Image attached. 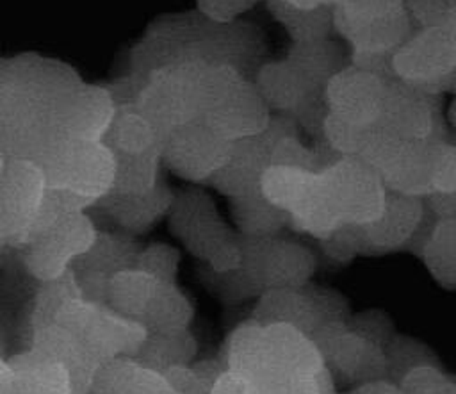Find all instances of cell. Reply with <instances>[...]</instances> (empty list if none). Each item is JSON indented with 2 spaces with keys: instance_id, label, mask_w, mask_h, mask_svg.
I'll return each mask as SVG.
<instances>
[{
  "instance_id": "cell-36",
  "label": "cell",
  "mask_w": 456,
  "mask_h": 394,
  "mask_svg": "<svg viewBox=\"0 0 456 394\" xmlns=\"http://www.w3.org/2000/svg\"><path fill=\"white\" fill-rule=\"evenodd\" d=\"M428 182H429V193L456 191V144H451L440 139H429Z\"/></svg>"
},
{
  "instance_id": "cell-4",
  "label": "cell",
  "mask_w": 456,
  "mask_h": 394,
  "mask_svg": "<svg viewBox=\"0 0 456 394\" xmlns=\"http://www.w3.org/2000/svg\"><path fill=\"white\" fill-rule=\"evenodd\" d=\"M212 64L205 59L173 61L119 80L135 109L164 137L169 130L200 118L203 82Z\"/></svg>"
},
{
  "instance_id": "cell-23",
  "label": "cell",
  "mask_w": 456,
  "mask_h": 394,
  "mask_svg": "<svg viewBox=\"0 0 456 394\" xmlns=\"http://www.w3.org/2000/svg\"><path fill=\"white\" fill-rule=\"evenodd\" d=\"M91 394H178L162 371L135 357H118L100 365Z\"/></svg>"
},
{
  "instance_id": "cell-42",
  "label": "cell",
  "mask_w": 456,
  "mask_h": 394,
  "mask_svg": "<svg viewBox=\"0 0 456 394\" xmlns=\"http://www.w3.org/2000/svg\"><path fill=\"white\" fill-rule=\"evenodd\" d=\"M256 2L258 0H198V9L210 20L228 23Z\"/></svg>"
},
{
  "instance_id": "cell-21",
  "label": "cell",
  "mask_w": 456,
  "mask_h": 394,
  "mask_svg": "<svg viewBox=\"0 0 456 394\" xmlns=\"http://www.w3.org/2000/svg\"><path fill=\"white\" fill-rule=\"evenodd\" d=\"M424 196L387 191L381 214L365 225H353L356 239L363 248L394 251L404 248L424 218ZM358 244V248H360Z\"/></svg>"
},
{
  "instance_id": "cell-47",
  "label": "cell",
  "mask_w": 456,
  "mask_h": 394,
  "mask_svg": "<svg viewBox=\"0 0 456 394\" xmlns=\"http://www.w3.org/2000/svg\"><path fill=\"white\" fill-rule=\"evenodd\" d=\"M444 29L447 30V36H449L452 46L456 48V9L452 11V14H451V18H449V21L445 23Z\"/></svg>"
},
{
  "instance_id": "cell-1",
  "label": "cell",
  "mask_w": 456,
  "mask_h": 394,
  "mask_svg": "<svg viewBox=\"0 0 456 394\" xmlns=\"http://www.w3.org/2000/svg\"><path fill=\"white\" fill-rule=\"evenodd\" d=\"M84 82L62 62L39 55L0 59V148L39 162L66 137L68 107Z\"/></svg>"
},
{
  "instance_id": "cell-37",
  "label": "cell",
  "mask_w": 456,
  "mask_h": 394,
  "mask_svg": "<svg viewBox=\"0 0 456 394\" xmlns=\"http://www.w3.org/2000/svg\"><path fill=\"white\" fill-rule=\"evenodd\" d=\"M399 387L404 394H456V374H447L440 365H419L408 371Z\"/></svg>"
},
{
  "instance_id": "cell-26",
  "label": "cell",
  "mask_w": 456,
  "mask_h": 394,
  "mask_svg": "<svg viewBox=\"0 0 456 394\" xmlns=\"http://www.w3.org/2000/svg\"><path fill=\"white\" fill-rule=\"evenodd\" d=\"M11 394H75L69 371L57 360L28 348L9 358Z\"/></svg>"
},
{
  "instance_id": "cell-20",
  "label": "cell",
  "mask_w": 456,
  "mask_h": 394,
  "mask_svg": "<svg viewBox=\"0 0 456 394\" xmlns=\"http://www.w3.org/2000/svg\"><path fill=\"white\" fill-rule=\"evenodd\" d=\"M376 125L406 139H433L438 125L433 93L399 78L387 80L383 109Z\"/></svg>"
},
{
  "instance_id": "cell-24",
  "label": "cell",
  "mask_w": 456,
  "mask_h": 394,
  "mask_svg": "<svg viewBox=\"0 0 456 394\" xmlns=\"http://www.w3.org/2000/svg\"><path fill=\"white\" fill-rule=\"evenodd\" d=\"M116 109L118 102L109 86L84 82L68 107L64 123L66 137L103 141L116 116Z\"/></svg>"
},
{
  "instance_id": "cell-28",
  "label": "cell",
  "mask_w": 456,
  "mask_h": 394,
  "mask_svg": "<svg viewBox=\"0 0 456 394\" xmlns=\"http://www.w3.org/2000/svg\"><path fill=\"white\" fill-rule=\"evenodd\" d=\"M162 282L164 280L137 267L121 269L114 273L107 283L105 303L118 314L141 323Z\"/></svg>"
},
{
  "instance_id": "cell-34",
  "label": "cell",
  "mask_w": 456,
  "mask_h": 394,
  "mask_svg": "<svg viewBox=\"0 0 456 394\" xmlns=\"http://www.w3.org/2000/svg\"><path fill=\"white\" fill-rule=\"evenodd\" d=\"M114 157H116V178L110 189L112 193L141 194L155 189L162 182L160 150H155L144 155H114Z\"/></svg>"
},
{
  "instance_id": "cell-15",
  "label": "cell",
  "mask_w": 456,
  "mask_h": 394,
  "mask_svg": "<svg viewBox=\"0 0 456 394\" xmlns=\"http://www.w3.org/2000/svg\"><path fill=\"white\" fill-rule=\"evenodd\" d=\"M312 339L335 383L358 385L388 378L385 349L353 332L346 321L326 323Z\"/></svg>"
},
{
  "instance_id": "cell-13",
  "label": "cell",
  "mask_w": 456,
  "mask_h": 394,
  "mask_svg": "<svg viewBox=\"0 0 456 394\" xmlns=\"http://www.w3.org/2000/svg\"><path fill=\"white\" fill-rule=\"evenodd\" d=\"M428 143L406 139L372 125L367 128L358 157L379 175L388 191L426 196L429 193Z\"/></svg>"
},
{
  "instance_id": "cell-2",
  "label": "cell",
  "mask_w": 456,
  "mask_h": 394,
  "mask_svg": "<svg viewBox=\"0 0 456 394\" xmlns=\"http://www.w3.org/2000/svg\"><path fill=\"white\" fill-rule=\"evenodd\" d=\"M223 362L244 394H333L335 380L312 337L283 323L251 317L232 330Z\"/></svg>"
},
{
  "instance_id": "cell-16",
  "label": "cell",
  "mask_w": 456,
  "mask_h": 394,
  "mask_svg": "<svg viewBox=\"0 0 456 394\" xmlns=\"http://www.w3.org/2000/svg\"><path fill=\"white\" fill-rule=\"evenodd\" d=\"M41 166L28 159H9L0 178V239L21 246L46 194Z\"/></svg>"
},
{
  "instance_id": "cell-45",
  "label": "cell",
  "mask_w": 456,
  "mask_h": 394,
  "mask_svg": "<svg viewBox=\"0 0 456 394\" xmlns=\"http://www.w3.org/2000/svg\"><path fill=\"white\" fill-rule=\"evenodd\" d=\"M208 394H244V387H242V382L232 371L226 369L217 378V382L214 383Z\"/></svg>"
},
{
  "instance_id": "cell-25",
  "label": "cell",
  "mask_w": 456,
  "mask_h": 394,
  "mask_svg": "<svg viewBox=\"0 0 456 394\" xmlns=\"http://www.w3.org/2000/svg\"><path fill=\"white\" fill-rule=\"evenodd\" d=\"M175 194L162 180L155 189L141 194L107 193L94 207H100L121 228L128 232H146L159 219L167 216Z\"/></svg>"
},
{
  "instance_id": "cell-44",
  "label": "cell",
  "mask_w": 456,
  "mask_h": 394,
  "mask_svg": "<svg viewBox=\"0 0 456 394\" xmlns=\"http://www.w3.org/2000/svg\"><path fill=\"white\" fill-rule=\"evenodd\" d=\"M351 394H404L397 382L390 378H376L369 382H362L353 387Z\"/></svg>"
},
{
  "instance_id": "cell-17",
  "label": "cell",
  "mask_w": 456,
  "mask_h": 394,
  "mask_svg": "<svg viewBox=\"0 0 456 394\" xmlns=\"http://www.w3.org/2000/svg\"><path fill=\"white\" fill-rule=\"evenodd\" d=\"M290 130H296L294 121L285 114H278L273 116L271 125L264 132L233 141L230 159L207 185L226 198L260 189V178L273 164V152L278 139Z\"/></svg>"
},
{
  "instance_id": "cell-48",
  "label": "cell",
  "mask_w": 456,
  "mask_h": 394,
  "mask_svg": "<svg viewBox=\"0 0 456 394\" xmlns=\"http://www.w3.org/2000/svg\"><path fill=\"white\" fill-rule=\"evenodd\" d=\"M5 164H7V155L4 153V150L0 148V178H2V173L5 169Z\"/></svg>"
},
{
  "instance_id": "cell-9",
  "label": "cell",
  "mask_w": 456,
  "mask_h": 394,
  "mask_svg": "<svg viewBox=\"0 0 456 394\" xmlns=\"http://www.w3.org/2000/svg\"><path fill=\"white\" fill-rule=\"evenodd\" d=\"M333 25L354 46V55L378 61L406 41L410 20L404 0H340L333 5Z\"/></svg>"
},
{
  "instance_id": "cell-39",
  "label": "cell",
  "mask_w": 456,
  "mask_h": 394,
  "mask_svg": "<svg viewBox=\"0 0 456 394\" xmlns=\"http://www.w3.org/2000/svg\"><path fill=\"white\" fill-rule=\"evenodd\" d=\"M367 128L351 125V123L344 121L342 118H338L331 112H326V116L322 119L321 132H322L326 143L330 144V148L335 150L337 153L358 155L362 150V144L365 141Z\"/></svg>"
},
{
  "instance_id": "cell-31",
  "label": "cell",
  "mask_w": 456,
  "mask_h": 394,
  "mask_svg": "<svg viewBox=\"0 0 456 394\" xmlns=\"http://www.w3.org/2000/svg\"><path fill=\"white\" fill-rule=\"evenodd\" d=\"M196 351L198 344L196 339L191 335L189 328L169 332H148L135 358L159 371H164L173 365L192 364Z\"/></svg>"
},
{
  "instance_id": "cell-27",
  "label": "cell",
  "mask_w": 456,
  "mask_h": 394,
  "mask_svg": "<svg viewBox=\"0 0 456 394\" xmlns=\"http://www.w3.org/2000/svg\"><path fill=\"white\" fill-rule=\"evenodd\" d=\"M116 116L103 137L114 155H144L160 150L162 137L132 100L116 98Z\"/></svg>"
},
{
  "instance_id": "cell-11",
  "label": "cell",
  "mask_w": 456,
  "mask_h": 394,
  "mask_svg": "<svg viewBox=\"0 0 456 394\" xmlns=\"http://www.w3.org/2000/svg\"><path fill=\"white\" fill-rule=\"evenodd\" d=\"M98 239V230L87 210H71L57 218L23 246L27 271L39 282H50L68 273Z\"/></svg>"
},
{
  "instance_id": "cell-3",
  "label": "cell",
  "mask_w": 456,
  "mask_h": 394,
  "mask_svg": "<svg viewBox=\"0 0 456 394\" xmlns=\"http://www.w3.org/2000/svg\"><path fill=\"white\" fill-rule=\"evenodd\" d=\"M240 264L224 273L208 269L212 291L226 303L258 298L265 291L297 289L310 282L317 262L301 242L281 234L246 237L240 235Z\"/></svg>"
},
{
  "instance_id": "cell-38",
  "label": "cell",
  "mask_w": 456,
  "mask_h": 394,
  "mask_svg": "<svg viewBox=\"0 0 456 394\" xmlns=\"http://www.w3.org/2000/svg\"><path fill=\"white\" fill-rule=\"evenodd\" d=\"M180 251L167 242H153L137 251L135 267L164 282H176Z\"/></svg>"
},
{
  "instance_id": "cell-6",
  "label": "cell",
  "mask_w": 456,
  "mask_h": 394,
  "mask_svg": "<svg viewBox=\"0 0 456 394\" xmlns=\"http://www.w3.org/2000/svg\"><path fill=\"white\" fill-rule=\"evenodd\" d=\"M273 111L253 77L235 64H212L205 75L200 118L219 135L237 141L264 132Z\"/></svg>"
},
{
  "instance_id": "cell-35",
  "label": "cell",
  "mask_w": 456,
  "mask_h": 394,
  "mask_svg": "<svg viewBox=\"0 0 456 394\" xmlns=\"http://www.w3.org/2000/svg\"><path fill=\"white\" fill-rule=\"evenodd\" d=\"M388 378L394 382H401V378L419 365H440L436 355L417 339L408 335H394L390 342L385 346Z\"/></svg>"
},
{
  "instance_id": "cell-41",
  "label": "cell",
  "mask_w": 456,
  "mask_h": 394,
  "mask_svg": "<svg viewBox=\"0 0 456 394\" xmlns=\"http://www.w3.org/2000/svg\"><path fill=\"white\" fill-rule=\"evenodd\" d=\"M162 373L178 394H208L212 390V385L203 378L194 364L173 365L164 369Z\"/></svg>"
},
{
  "instance_id": "cell-19",
  "label": "cell",
  "mask_w": 456,
  "mask_h": 394,
  "mask_svg": "<svg viewBox=\"0 0 456 394\" xmlns=\"http://www.w3.org/2000/svg\"><path fill=\"white\" fill-rule=\"evenodd\" d=\"M387 78L362 66L337 71L324 86L326 111L344 121L367 128L378 123L383 109Z\"/></svg>"
},
{
  "instance_id": "cell-14",
  "label": "cell",
  "mask_w": 456,
  "mask_h": 394,
  "mask_svg": "<svg viewBox=\"0 0 456 394\" xmlns=\"http://www.w3.org/2000/svg\"><path fill=\"white\" fill-rule=\"evenodd\" d=\"M233 141L214 132L201 118L169 130L162 137V166L192 184H208L226 164Z\"/></svg>"
},
{
  "instance_id": "cell-43",
  "label": "cell",
  "mask_w": 456,
  "mask_h": 394,
  "mask_svg": "<svg viewBox=\"0 0 456 394\" xmlns=\"http://www.w3.org/2000/svg\"><path fill=\"white\" fill-rule=\"evenodd\" d=\"M424 203L438 219L456 218V191L452 193L431 191L424 196Z\"/></svg>"
},
{
  "instance_id": "cell-5",
  "label": "cell",
  "mask_w": 456,
  "mask_h": 394,
  "mask_svg": "<svg viewBox=\"0 0 456 394\" xmlns=\"http://www.w3.org/2000/svg\"><path fill=\"white\" fill-rule=\"evenodd\" d=\"M173 237L192 257L216 273H224L240 264V234L219 212L216 201L200 187L175 194L167 212Z\"/></svg>"
},
{
  "instance_id": "cell-33",
  "label": "cell",
  "mask_w": 456,
  "mask_h": 394,
  "mask_svg": "<svg viewBox=\"0 0 456 394\" xmlns=\"http://www.w3.org/2000/svg\"><path fill=\"white\" fill-rule=\"evenodd\" d=\"M422 259L433 278L445 289H456V218L438 219Z\"/></svg>"
},
{
  "instance_id": "cell-49",
  "label": "cell",
  "mask_w": 456,
  "mask_h": 394,
  "mask_svg": "<svg viewBox=\"0 0 456 394\" xmlns=\"http://www.w3.org/2000/svg\"><path fill=\"white\" fill-rule=\"evenodd\" d=\"M333 394H340V392H333ZM344 394H351V392H344Z\"/></svg>"
},
{
  "instance_id": "cell-7",
  "label": "cell",
  "mask_w": 456,
  "mask_h": 394,
  "mask_svg": "<svg viewBox=\"0 0 456 394\" xmlns=\"http://www.w3.org/2000/svg\"><path fill=\"white\" fill-rule=\"evenodd\" d=\"M48 189L77 200L86 210L114 185L116 157L105 141L62 139L39 162Z\"/></svg>"
},
{
  "instance_id": "cell-40",
  "label": "cell",
  "mask_w": 456,
  "mask_h": 394,
  "mask_svg": "<svg viewBox=\"0 0 456 394\" xmlns=\"http://www.w3.org/2000/svg\"><path fill=\"white\" fill-rule=\"evenodd\" d=\"M346 324L356 332L358 335H362L363 339L381 346L385 349V346L390 342V339L395 335L394 332V323L392 319L381 312V310H365V312H358L354 316H349L346 319Z\"/></svg>"
},
{
  "instance_id": "cell-18",
  "label": "cell",
  "mask_w": 456,
  "mask_h": 394,
  "mask_svg": "<svg viewBox=\"0 0 456 394\" xmlns=\"http://www.w3.org/2000/svg\"><path fill=\"white\" fill-rule=\"evenodd\" d=\"M392 70L399 80L433 93L438 84H449L456 70V48L444 27H426L406 39L392 55Z\"/></svg>"
},
{
  "instance_id": "cell-46",
  "label": "cell",
  "mask_w": 456,
  "mask_h": 394,
  "mask_svg": "<svg viewBox=\"0 0 456 394\" xmlns=\"http://www.w3.org/2000/svg\"><path fill=\"white\" fill-rule=\"evenodd\" d=\"M12 387V369L9 358H4L0 353V394H11Z\"/></svg>"
},
{
  "instance_id": "cell-30",
  "label": "cell",
  "mask_w": 456,
  "mask_h": 394,
  "mask_svg": "<svg viewBox=\"0 0 456 394\" xmlns=\"http://www.w3.org/2000/svg\"><path fill=\"white\" fill-rule=\"evenodd\" d=\"M194 308L176 282H162L150 301L141 324L148 332H169L189 328Z\"/></svg>"
},
{
  "instance_id": "cell-32",
  "label": "cell",
  "mask_w": 456,
  "mask_h": 394,
  "mask_svg": "<svg viewBox=\"0 0 456 394\" xmlns=\"http://www.w3.org/2000/svg\"><path fill=\"white\" fill-rule=\"evenodd\" d=\"M273 16L285 27L294 43H310L326 39L333 25V7L321 5L315 9H297L281 0H267Z\"/></svg>"
},
{
  "instance_id": "cell-12",
  "label": "cell",
  "mask_w": 456,
  "mask_h": 394,
  "mask_svg": "<svg viewBox=\"0 0 456 394\" xmlns=\"http://www.w3.org/2000/svg\"><path fill=\"white\" fill-rule=\"evenodd\" d=\"M349 317L347 301L331 289L310 285L297 289L265 291L256 298L251 319L260 324L283 323L297 328L308 337L330 321H346Z\"/></svg>"
},
{
  "instance_id": "cell-22",
  "label": "cell",
  "mask_w": 456,
  "mask_h": 394,
  "mask_svg": "<svg viewBox=\"0 0 456 394\" xmlns=\"http://www.w3.org/2000/svg\"><path fill=\"white\" fill-rule=\"evenodd\" d=\"M30 348L61 362L71 374L75 394H91L100 362L78 341V337L59 323L32 328Z\"/></svg>"
},
{
  "instance_id": "cell-29",
  "label": "cell",
  "mask_w": 456,
  "mask_h": 394,
  "mask_svg": "<svg viewBox=\"0 0 456 394\" xmlns=\"http://www.w3.org/2000/svg\"><path fill=\"white\" fill-rule=\"evenodd\" d=\"M232 225L240 235L262 237L280 234L289 226V216L273 205L260 189L228 198Z\"/></svg>"
},
{
  "instance_id": "cell-8",
  "label": "cell",
  "mask_w": 456,
  "mask_h": 394,
  "mask_svg": "<svg viewBox=\"0 0 456 394\" xmlns=\"http://www.w3.org/2000/svg\"><path fill=\"white\" fill-rule=\"evenodd\" d=\"M52 323L73 332L100 362L118 357H135L148 330L110 308L105 301L86 298L82 291L69 294L57 308Z\"/></svg>"
},
{
  "instance_id": "cell-10",
  "label": "cell",
  "mask_w": 456,
  "mask_h": 394,
  "mask_svg": "<svg viewBox=\"0 0 456 394\" xmlns=\"http://www.w3.org/2000/svg\"><path fill=\"white\" fill-rule=\"evenodd\" d=\"M319 173L328 203L342 225L360 226L381 214L388 189L362 157L340 155Z\"/></svg>"
}]
</instances>
